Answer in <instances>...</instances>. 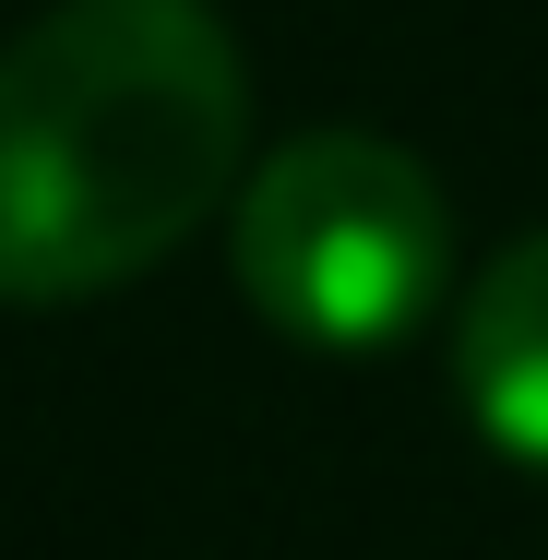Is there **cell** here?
Here are the masks:
<instances>
[{
  "instance_id": "cell-2",
  "label": "cell",
  "mask_w": 548,
  "mask_h": 560,
  "mask_svg": "<svg viewBox=\"0 0 548 560\" xmlns=\"http://www.w3.org/2000/svg\"><path fill=\"white\" fill-rule=\"evenodd\" d=\"M238 299L311 358H382L453 311V191L394 131H287L226 203Z\"/></svg>"
},
{
  "instance_id": "cell-1",
  "label": "cell",
  "mask_w": 548,
  "mask_h": 560,
  "mask_svg": "<svg viewBox=\"0 0 548 560\" xmlns=\"http://www.w3.org/2000/svg\"><path fill=\"white\" fill-rule=\"evenodd\" d=\"M250 179V72L215 0H60L0 48V299L155 275Z\"/></svg>"
},
{
  "instance_id": "cell-3",
  "label": "cell",
  "mask_w": 548,
  "mask_h": 560,
  "mask_svg": "<svg viewBox=\"0 0 548 560\" xmlns=\"http://www.w3.org/2000/svg\"><path fill=\"white\" fill-rule=\"evenodd\" d=\"M453 406L501 465L548 477V226L453 287Z\"/></svg>"
}]
</instances>
